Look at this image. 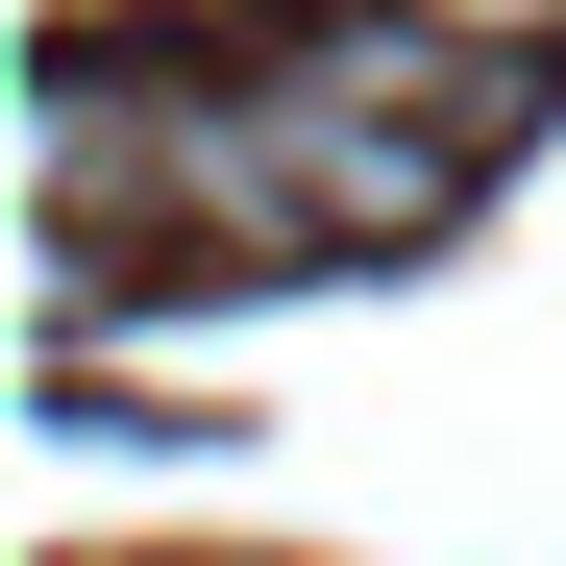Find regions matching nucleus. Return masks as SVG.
<instances>
[{
  "label": "nucleus",
  "mask_w": 566,
  "mask_h": 566,
  "mask_svg": "<svg viewBox=\"0 0 566 566\" xmlns=\"http://www.w3.org/2000/svg\"><path fill=\"white\" fill-rule=\"evenodd\" d=\"M198 222L222 247H443L468 222V148L369 74V25L345 50H247L198 99Z\"/></svg>",
  "instance_id": "f257e3e1"
},
{
  "label": "nucleus",
  "mask_w": 566,
  "mask_h": 566,
  "mask_svg": "<svg viewBox=\"0 0 566 566\" xmlns=\"http://www.w3.org/2000/svg\"><path fill=\"white\" fill-rule=\"evenodd\" d=\"M369 25H419V50H468V74H566V0H369Z\"/></svg>",
  "instance_id": "f03ea898"
}]
</instances>
